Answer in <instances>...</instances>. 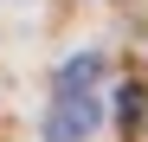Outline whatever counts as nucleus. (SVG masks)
I'll return each instance as SVG.
<instances>
[{
    "instance_id": "nucleus-1",
    "label": "nucleus",
    "mask_w": 148,
    "mask_h": 142,
    "mask_svg": "<svg viewBox=\"0 0 148 142\" xmlns=\"http://www.w3.org/2000/svg\"><path fill=\"white\" fill-rule=\"evenodd\" d=\"M103 123V103L90 97V90H58V103H52V116H45V142H90V129Z\"/></svg>"
},
{
    "instance_id": "nucleus-2",
    "label": "nucleus",
    "mask_w": 148,
    "mask_h": 142,
    "mask_svg": "<svg viewBox=\"0 0 148 142\" xmlns=\"http://www.w3.org/2000/svg\"><path fill=\"white\" fill-rule=\"evenodd\" d=\"M97 78H103V52H77V58H71V65L58 71V90L71 97V90H90Z\"/></svg>"
},
{
    "instance_id": "nucleus-3",
    "label": "nucleus",
    "mask_w": 148,
    "mask_h": 142,
    "mask_svg": "<svg viewBox=\"0 0 148 142\" xmlns=\"http://www.w3.org/2000/svg\"><path fill=\"white\" fill-rule=\"evenodd\" d=\"M142 110H148L142 84H122V90H116V116H122V129H135V123H142Z\"/></svg>"
}]
</instances>
